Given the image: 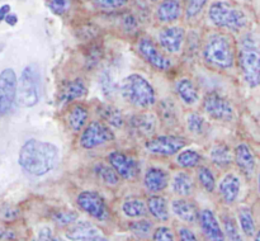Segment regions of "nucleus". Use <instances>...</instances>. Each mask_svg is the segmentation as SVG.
I'll list each match as a JSON object with an SVG mask.
<instances>
[{"instance_id":"nucleus-1","label":"nucleus","mask_w":260,"mask_h":241,"mask_svg":"<svg viewBox=\"0 0 260 241\" xmlns=\"http://www.w3.org/2000/svg\"><path fill=\"white\" fill-rule=\"evenodd\" d=\"M60 160V150L52 142L29 139L22 145L18 162L22 170L32 177H43L52 171Z\"/></svg>"},{"instance_id":"nucleus-2","label":"nucleus","mask_w":260,"mask_h":241,"mask_svg":"<svg viewBox=\"0 0 260 241\" xmlns=\"http://www.w3.org/2000/svg\"><path fill=\"white\" fill-rule=\"evenodd\" d=\"M236 42L233 36L223 30H213L206 36L201 53L207 67L216 71H230L236 66Z\"/></svg>"},{"instance_id":"nucleus-3","label":"nucleus","mask_w":260,"mask_h":241,"mask_svg":"<svg viewBox=\"0 0 260 241\" xmlns=\"http://www.w3.org/2000/svg\"><path fill=\"white\" fill-rule=\"evenodd\" d=\"M236 65L245 85L250 89L260 86V45L253 32H243L239 38Z\"/></svg>"},{"instance_id":"nucleus-4","label":"nucleus","mask_w":260,"mask_h":241,"mask_svg":"<svg viewBox=\"0 0 260 241\" xmlns=\"http://www.w3.org/2000/svg\"><path fill=\"white\" fill-rule=\"evenodd\" d=\"M208 22L228 33H243L249 27V15L229 0H215L207 7Z\"/></svg>"},{"instance_id":"nucleus-5","label":"nucleus","mask_w":260,"mask_h":241,"mask_svg":"<svg viewBox=\"0 0 260 241\" xmlns=\"http://www.w3.org/2000/svg\"><path fill=\"white\" fill-rule=\"evenodd\" d=\"M118 93L127 104L140 111H147L157 103L154 85L141 74L127 75L119 84Z\"/></svg>"},{"instance_id":"nucleus-6","label":"nucleus","mask_w":260,"mask_h":241,"mask_svg":"<svg viewBox=\"0 0 260 241\" xmlns=\"http://www.w3.org/2000/svg\"><path fill=\"white\" fill-rule=\"evenodd\" d=\"M41 71L36 63L27 65L17 84V103L23 108L37 106L41 98Z\"/></svg>"},{"instance_id":"nucleus-7","label":"nucleus","mask_w":260,"mask_h":241,"mask_svg":"<svg viewBox=\"0 0 260 241\" xmlns=\"http://www.w3.org/2000/svg\"><path fill=\"white\" fill-rule=\"evenodd\" d=\"M136 51L140 57L154 70L160 73H167L172 70L173 61L169 56L160 48L157 42H155L149 36H142L137 40Z\"/></svg>"},{"instance_id":"nucleus-8","label":"nucleus","mask_w":260,"mask_h":241,"mask_svg":"<svg viewBox=\"0 0 260 241\" xmlns=\"http://www.w3.org/2000/svg\"><path fill=\"white\" fill-rule=\"evenodd\" d=\"M202 109L208 118L217 122H233L236 116L233 101L216 90L206 93L202 99Z\"/></svg>"},{"instance_id":"nucleus-9","label":"nucleus","mask_w":260,"mask_h":241,"mask_svg":"<svg viewBox=\"0 0 260 241\" xmlns=\"http://www.w3.org/2000/svg\"><path fill=\"white\" fill-rule=\"evenodd\" d=\"M116 140L113 129L101 119L88 122L81 129L79 137V146L84 150H94L98 147L111 144Z\"/></svg>"},{"instance_id":"nucleus-10","label":"nucleus","mask_w":260,"mask_h":241,"mask_svg":"<svg viewBox=\"0 0 260 241\" xmlns=\"http://www.w3.org/2000/svg\"><path fill=\"white\" fill-rule=\"evenodd\" d=\"M188 145V140L179 134H154L145 140L144 149L156 156H173Z\"/></svg>"},{"instance_id":"nucleus-11","label":"nucleus","mask_w":260,"mask_h":241,"mask_svg":"<svg viewBox=\"0 0 260 241\" xmlns=\"http://www.w3.org/2000/svg\"><path fill=\"white\" fill-rule=\"evenodd\" d=\"M157 116L150 112L142 111L124 119L127 133L135 140H147L154 136L157 128Z\"/></svg>"},{"instance_id":"nucleus-12","label":"nucleus","mask_w":260,"mask_h":241,"mask_svg":"<svg viewBox=\"0 0 260 241\" xmlns=\"http://www.w3.org/2000/svg\"><path fill=\"white\" fill-rule=\"evenodd\" d=\"M76 204L94 220L107 221L111 216L106 199L95 190H83L79 193L76 197Z\"/></svg>"},{"instance_id":"nucleus-13","label":"nucleus","mask_w":260,"mask_h":241,"mask_svg":"<svg viewBox=\"0 0 260 241\" xmlns=\"http://www.w3.org/2000/svg\"><path fill=\"white\" fill-rule=\"evenodd\" d=\"M108 164L123 180H135L140 175V164L135 156L122 150H112L107 155Z\"/></svg>"},{"instance_id":"nucleus-14","label":"nucleus","mask_w":260,"mask_h":241,"mask_svg":"<svg viewBox=\"0 0 260 241\" xmlns=\"http://www.w3.org/2000/svg\"><path fill=\"white\" fill-rule=\"evenodd\" d=\"M185 36L187 32L182 25H165L157 32V45L165 53L178 55L184 48Z\"/></svg>"},{"instance_id":"nucleus-15","label":"nucleus","mask_w":260,"mask_h":241,"mask_svg":"<svg viewBox=\"0 0 260 241\" xmlns=\"http://www.w3.org/2000/svg\"><path fill=\"white\" fill-rule=\"evenodd\" d=\"M17 74L7 67L0 73V116H5L17 100Z\"/></svg>"},{"instance_id":"nucleus-16","label":"nucleus","mask_w":260,"mask_h":241,"mask_svg":"<svg viewBox=\"0 0 260 241\" xmlns=\"http://www.w3.org/2000/svg\"><path fill=\"white\" fill-rule=\"evenodd\" d=\"M234 164L246 179H251L256 174L258 157L248 142H240L234 149Z\"/></svg>"},{"instance_id":"nucleus-17","label":"nucleus","mask_w":260,"mask_h":241,"mask_svg":"<svg viewBox=\"0 0 260 241\" xmlns=\"http://www.w3.org/2000/svg\"><path fill=\"white\" fill-rule=\"evenodd\" d=\"M184 14V7L180 0H160L156 3L154 17L165 25L174 24Z\"/></svg>"},{"instance_id":"nucleus-18","label":"nucleus","mask_w":260,"mask_h":241,"mask_svg":"<svg viewBox=\"0 0 260 241\" xmlns=\"http://www.w3.org/2000/svg\"><path fill=\"white\" fill-rule=\"evenodd\" d=\"M198 222H200L201 230L208 241H226L225 232L221 227L215 212L210 208H203L198 215Z\"/></svg>"},{"instance_id":"nucleus-19","label":"nucleus","mask_w":260,"mask_h":241,"mask_svg":"<svg viewBox=\"0 0 260 241\" xmlns=\"http://www.w3.org/2000/svg\"><path fill=\"white\" fill-rule=\"evenodd\" d=\"M88 93L89 90L85 81L80 78H75L71 79V80H65L61 84L60 89H58L57 100L61 104L68 106V104H71L74 101L85 98Z\"/></svg>"},{"instance_id":"nucleus-20","label":"nucleus","mask_w":260,"mask_h":241,"mask_svg":"<svg viewBox=\"0 0 260 241\" xmlns=\"http://www.w3.org/2000/svg\"><path fill=\"white\" fill-rule=\"evenodd\" d=\"M169 173L160 166L147 167L144 174V179H142L145 190L151 194H159V193L164 192L169 187Z\"/></svg>"},{"instance_id":"nucleus-21","label":"nucleus","mask_w":260,"mask_h":241,"mask_svg":"<svg viewBox=\"0 0 260 241\" xmlns=\"http://www.w3.org/2000/svg\"><path fill=\"white\" fill-rule=\"evenodd\" d=\"M218 194L225 204H234L241 192V179L238 174L230 171L221 178L217 185Z\"/></svg>"},{"instance_id":"nucleus-22","label":"nucleus","mask_w":260,"mask_h":241,"mask_svg":"<svg viewBox=\"0 0 260 241\" xmlns=\"http://www.w3.org/2000/svg\"><path fill=\"white\" fill-rule=\"evenodd\" d=\"M174 90L180 101L188 107L196 106L201 99L200 89L196 85L194 81L188 76H183L175 81Z\"/></svg>"},{"instance_id":"nucleus-23","label":"nucleus","mask_w":260,"mask_h":241,"mask_svg":"<svg viewBox=\"0 0 260 241\" xmlns=\"http://www.w3.org/2000/svg\"><path fill=\"white\" fill-rule=\"evenodd\" d=\"M66 123L73 132H81V129L88 124L89 109L86 106L79 101H74L66 111Z\"/></svg>"},{"instance_id":"nucleus-24","label":"nucleus","mask_w":260,"mask_h":241,"mask_svg":"<svg viewBox=\"0 0 260 241\" xmlns=\"http://www.w3.org/2000/svg\"><path fill=\"white\" fill-rule=\"evenodd\" d=\"M210 161L217 169H229L234 164V150L225 142H216L210 149Z\"/></svg>"},{"instance_id":"nucleus-25","label":"nucleus","mask_w":260,"mask_h":241,"mask_svg":"<svg viewBox=\"0 0 260 241\" xmlns=\"http://www.w3.org/2000/svg\"><path fill=\"white\" fill-rule=\"evenodd\" d=\"M172 211L179 220L187 223H194L196 221H198V215H200L198 205L188 198L179 197L173 200Z\"/></svg>"},{"instance_id":"nucleus-26","label":"nucleus","mask_w":260,"mask_h":241,"mask_svg":"<svg viewBox=\"0 0 260 241\" xmlns=\"http://www.w3.org/2000/svg\"><path fill=\"white\" fill-rule=\"evenodd\" d=\"M157 119L169 128L179 124V109L172 98H164L157 103Z\"/></svg>"},{"instance_id":"nucleus-27","label":"nucleus","mask_w":260,"mask_h":241,"mask_svg":"<svg viewBox=\"0 0 260 241\" xmlns=\"http://www.w3.org/2000/svg\"><path fill=\"white\" fill-rule=\"evenodd\" d=\"M101 233V230L89 221H76L66 231V237L73 241H89Z\"/></svg>"},{"instance_id":"nucleus-28","label":"nucleus","mask_w":260,"mask_h":241,"mask_svg":"<svg viewBox=\"0 0 260 241\" xmlns=\"http://www.w3.org/2000/svg\"><path fill=\"white\" fill-rule=\"evenodd\" d=\"M96 114L99 116L101 121L108 124L109 127L121 128L124 126V116L118 107L111 103H101L95 108Z\"/></svg>"},{"instance_id":"nucleus-29","label":"nucleus","mask_w":260,"mask_h":241,"mask_svg":"<svg viewBox=\"0 0 260 241\" xmlns=\"http://www.w3.org/2000/svg\"><path fill=\"white\" fill-rule=\"evenodd\" d=\"M172 189L179 197H190L196 189L194 180L190 173L184 171V170L175 173L172 179Z\"/></svg>"},{"instance_id":"nucleus-30","label":"nucleus","mask_w":260,"mask_h":241,"mask_svg":"<svg viewBox=\"0 0 260 241\" xmlns=\"http://www.w3.org/2000/svg\"><path fill=\"white\" fill-rule=\"evenodd\" d=\"M147 212L160 222H167L170 218L169 203L165 197L160 194H152L147 198Z\"/></svg>"},{"instance_id":"nucleus-31","label":"nucleus","mask_w":260,"mask_h":241,"mask_svg":"<svg viewBox=\"0 0 260 241\" xmlns=\"http://www.w3.org/2000/svg\"><path fill=\"white\" fill-rule=\"evenodd\" d=\"M93 171L95 174V177L101 180L103 184H106L107 187H117L121 182V178L117 174L116 170L111 166L109 164L103 161H98L94 164Z\"/></svg>"},{"instance_id":"nucleus-32","label":"nucleus","mask_w":260,"mask_h":241,"mask_svg":"<svg viewBox=\"0 0 260 241\" xmlns=\"http://www.w3.org/2000/svg\"><path fill=\"white\" fill-rule=\"evenodd\" d=\"M203 156L201 152L194 149H183L180 150L175 157V162L182 169H194L202 165Z\"/></svg>"},{"instance_id":"nucleus-33","label":"nucleus","mask_w":260,"mask_h":241,"mask_svg":"<svg viewBox=\"0 0 260 241\" xmlns=\"http://www.w3.org/2000/svg\"><path fill=\"white\" fill-rule=\"evenodd\" d=\"M122 212L128 218H142L147 215V205L140 198H128L122 203Z\"/></svg>"},{"instance_id":"nucleus-34","label":"nucleus","mask_w":260,"mask_h":241,"mask_svg":"<svg viewBox=\"0 0 260 241\" xmlns=\"http://www.w3.org/2000/svg\"><path fill=\"white\" fill-rule=\"evenodd\" d=\"M239 227L243 231L246 237H253L256 232L255 220H254L253 212L249 207H241L238 211Z\"/></svg>"},{"instance_id":"nucleus-35","label":"nucleus","mask_w":260,"mask_h":241,"mask_svg":"<svg viewBox=\"0 0 260 241\" xmlns=\"http://www.w3.org/2000/svg\"><path fill=\"white\" fill-rule=\"evenodd\" d=\"M99 86H101L102 94L107 99H112L117 93H118V85L114 80L113 74L111 68H103L99 74Z\"/></svg>"},{"instance_id":"nucleus-36","label":"nucleus","mask_w":260,"mask_h":241,"mask_svg":"<svg viewBox=\"0 0 260 241\" xmlns=\"http://www.w3.org/2000/svg\"><path fill=\"white\" fill-rule=\"evenodd\" d=\"M197 180L203 190L207 193H213L217 188V180L213 170L207 165H200L197 167Z\"/></svg>"},{"instance_id":"nucleus-37","label":"nucleus","mask_w":260,"mask_h":241,"mask_svg":"<svg viewBox=\"0 0 260 241\" xmlns=\"http://www.w3.org/2000/svg\"><path fill=\"white\" fill-rule=\"evenodd\" d=\"M185 126L189 133L194 136H202L207 131V121L198 112H189L185 117Z\"/></svg>"},{"instance_id":"nucleus-38","label":"nucleus","mask_w":260,"mask_h":241,"mask_svg":"<svg viewBox=\"0 0 260 241\" xmlns=\"http://www.w3.org/2000/svg\"><path fill=\"white\" fill-rule=\"evenodd\" d=\"M210 0H185L184 3V18L187 22H194L202 15L206 8L208 7Z\"/></svg>"},{"instance_id":"nucleus-39","label":"nucleus","mask_w":260,"mask_h":241,"mask_svg":"<svg viewBox=\"0 0 260 241\" xmlns=\"http://www.w3.org/2000/svg\"><path fill=\"white\" fill-rule=\"evenodd\" d=\"M104 52L103 47H102L99 43L90 42L88 43V47H86L85 52H84V62H85V67L88 70H91L95 66H98V63L101 62V60L103 58Z\"/></svg>"},{"instance_id":"nucleus-40","label":"nucleus","mask_w":260,"mask_h":241,"mask_svg":"<svg viewBox=\"0 0 260 241\" xmlns=\"http://www.w3.org/2000/svg\"><path fill=\"white\" fill-rule=\"evenodd\" d=\"M128 230L134 233L136 237L140 238H146L149 237L154 230V223L146 218H139L136 221H132L128 225Z\"/></svg>"},{"instance_id":"nucleus-41","label":"nucleus","mask_w":260,"mask_h":241,"mask_svg":"<svg viewBox=\"0 0 260 241\" xmlns=\"http://www.w3.org/2000/svg\"><path fill=\"white\" fill-rule=\"evenodd\" d=\"M222 225H223V232L225 236L230 241H245L241 236L240 227L236 223V220L230 215L222 216Z\"/></svg>"},{"instance_id":"nucleus-42","label":"nucleus","mask_w":260,"mask_h":241,"mask_svg":"<svg viewBox=\"0 0 260 241\" xmlns=\"http://www.w3.org/2000/svg\"><path fill=\"white\" fill-rule=\"evenodd\" d=\"M78 218H79L78 212L73 210L55 211V212L51 215V220H52L57 226H61V227L73 225L74 222L78 221Z\"/></svg>"},{"instance_id":"nucleus-43","label":"nucleus","mask_w":260,"mask_h":241,"mask_svg":"<svg viewBox=\"0 0 260 241\" xmlns=\"http://www.w3.org/2000/svg\"><path fill=\"white\" fill-rule=\"evenodd\" d=\"M129 0H93V5L104 13H114L128 5Z\"/></svg>"},{"instance_id":"nucleus-44","label":"nucleus","mask_w":260,"mask_h":241,"mask_svg":"<svg viewBox=\"0 0 260 241\" xmlns=\"http://www.w3.org/2000/svg\"><path fill=\"white\" fill-rule=\"evenodd\" d=\"M119 25L123 32L131 35L139 29V18L132 12H124L119 17Z\"/></svg>"},{"instance_id":"nucleus-45","label":"nucleus","mask_w":260,"mask_h":241,"mask_svg":"<svg viewBox=\"0 0 260 241\" xmlns=\"http://www.w3.org/2000/svg\"><path fill=\"white\" fill-rule=\"evenodd\" d=\"M46 5L52 14L62 17L70 10L71 3L70 0H47Z\"/></svg>"},{"instance_id":"nucleus-46","label":"nucleus","mask_w":260,"mask_h":241,"mask_svg":"<svg viewBox=\"0 0 260 241\" xmlns=\"http://www.w3.org/2000/svg\"><path fill=\"white\" fill-rule=\"evenodd\" d=\"M152 241H175L174 233L167 226H160L152 232Z\"/></svg>"},{"instance_id":"nucleus-47","label":"nucleus","mask_w":260,"mask_h":241,"mask_svg":"<svg viewBox=\"0 0 260 241\" xmlns=\"http://www.w3.org/2000/svg\"><path fill=\"white\" fill-rule=\"evenodd\" d=\"M19 217V210L12 204L0 205V218L4 221H14Z\"/></svg>"},{"instance_id":"nucleus-48","label":"nucleus","mask_w":260,"mask_h":241,"mask_svg":"<svg viewBox=\"0 0 260 241\" xmlns=\"http://www.w3.org/2000/svg\"><path fill=\"white\" fill-rule=\"evenodd\" d=\"M96 27H94V25H84V27H80L79 28V33L78 36H80L81 38H84V40L86 41H91L94 40V38H96V36H98V30L95 29Z\"/></svg>"},{"instance_id":"nucleus-49","label":"nucleus","mask_w":260,"mask_h":241,"mask_svg":"<svg viewBox=\"0 0 260 241\" xmlns=\"http://www.w3.org/2000/svg\"><path fill=\"white\" fill-rule=\"evenodd\" d=\"M178 237H179V241H200L197 235L189 227H185V226L178 228Z\"/></svg>"},{"instance_id":"nucleus-50","label":"nucleus","mask_w":260,"mask_h":241,"mask_svg":"<svg viewBox=\"0 0 260 241\" xmlns=\"http://www.w3.org/2000/svg\"><path fill=\"white\" fill-rule=\"evenodd\" d=\"M53 238L55 237H53L52 230L50 227H47V226H45V227L40 228V231L37 232V236L32 241H53Z\"/></svg>"},{"instance_id":"nucleus-51","label":"nucleus","mask_w":260,"mask_h":241,"mask_svg":"<svg viewBox=\"0 0 260 241\" xmlns=\"http://www.w3.org/2000/svg\"><path fill=\"white\" fill-rule=\"evenodd\" d=\"M18 15L15 14V13H12L10 12L9 14L7 15V17H5V20L4 22L7 23L8 25H10V27H14V25H17V23H18Z\"/></svg>"},{"instance_id":"nucleus-52","label":"nucleus","mask_w":260,"mask_h":241,"mask_svg":"<svg viewBox=\"0 0 260 241\" xmlns=\"http://www.w3.org/2000/svg\"><path fill=\"white\" fill-rule=\"evenodd\" d=\"M10 10H12V7H10L9 4H3L2 7H0V23L4 22L5 17L9 14Z\"/></svg>"},{"instance_id":"nucleus-53","label":"nucleus","mask_w":260,"mask_h":241,"mask_svg":"<svg viewBox=\"0 0 260 241\" xmlns=\"http://www.w3.org/2000/svg\"><path fill=\"white\" fill-rule=\"evenodd\" d=\"M89 241H109V240L106 237V236H103L101 233V235L95 236V237H93V238H91V240H89Z\"/></svg>"},{"instance_id":"nucleus-54","label":"nucleus","mask_w":260,"mask_h":241,"mask_svg":"<svg viewBox=\"0 0 260 241\" xmlns=\"http://www.w3.org/2000/svg\"><path fill=\"white\" fill-rule=\"evenodd\" d=\"M256 188H258V193L260 195V165L258 167V174H256Z\"/></svg>"},{"instance_id":"nucleus-55","label":"nucleus","mask_w":260,"mask_h":241,"mask_svg":"<svg viewBox=\"0 0 260 241\" xmlns=\"http://www.w3.org/2000/svg\"><path fill=\"white\" fill-rule=\"evenodd\" d=\"M253 237H254V241H260V230L256 231L255 235H254Z\"/></svg>"},{"instance_id":"nucleus-56","label":"nucleus","mask_w":260,"mask_h":241,"mask_svg":"<svg viewBox=\"0 0 260 241\" xmlns=\"http://www.w3.org/2000/svg\"><path fill=\"white\" fill-rule=\"evenodd\" d=\"M53 241H66V240H63V238H61V237H55L53 238Z\"/></svg>"},{"instance_id":"nucleus-57","label":"nucleus","mask_w":260,"mask_h":241,"mask_svg":"<svg viewBox=\"0 0 260 241\" xmlns=\"http://www.w3.org/2000/svg\"><path fill=\"white\" fill-rule=\"evenodd\" d=\"M150 2H151V3H157V2H160V0H150Z\"/></svg>"},{"instance_id":"nucleus-58","label":"nucleus","mask_w":260,"mask_h":241,"mask_svg":"<svg viewBox=\"0 0 260 241\" xmlns=\"http://www.w3.org/2000/svg\"><path fill=\"white\" fill-rule=\"evenodd\" d=\"M0 118H2V116H0Z\"/></svg>"}]
</instances>
